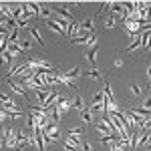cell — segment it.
Here are the masks:
<instances>
[{
  "label": "cell",
  "instance_id": "obj_1",
  "mask_svg": "<svg viewBox=\"0 0 151 151\" xmlns=\"http://www.w3.org/2000/svg\"><path fill=\"white\" fill-rule=\"evenodd\" d=\"M111 10H113L115 16H121V20L125 18V4H123V2H113V4H111Z\"/></svg>",
  "mask_w": 151,
  "mask_h": 151
},
{
  "label": "cell",
  "instance_id": "obj_2",
  "mask_svg": "<svg viewBox=\"0 0 151 151\" xmlns=\"http://www.w3.org/2000/svg\"><path fill=\"white\" fill-rule=\"evenodd\" d=\"M0 99H2V109H8V111H20V109L16 107V103H14L12 99H8L6 95H2Z\"/></svg>",
  "mask_w": 151,
  "mask_h": 151
},
{
  "label": "cell",
  "instance_id": "obj_3",
  "mask_svg": "<svg viewBox=\"0 0 151 151\" xmlns=\"http://www.w3.org/2000/svg\"><path fill=\"white\" fill-rule=\"evenodd\" d=\"M55 12H57L63 20H67V22H70V20H73V14H70V10L63 8V6H55Z\"/></svg>",
  "mask_w": 151,
  "mask_h": 151
},
{
  "label": "cell",
  "instance_id": "obj_4",
  "mask_svg": "<svg viewBox=\"0 0 151 151\" xmlns=\"http://www.w3.org/2000/svg\"><path fill=\"white\" fill-rule=\"evenodd\" d=\"M47 26L52 30V32H58V35H65V36H67V30H65V28H63L57 20H47Z\"/></svg>",
  "mask_w": 151,
  "mask_h": 151
},
{
  "label": "cell",
  "instance_id": "obj_5",
  "mask_svg": "<svg viewBox=\"0 0 151 151\" xmlns=\"http://www.w3.org/2000/svg\"><path fill=\"white\" fill-rule=\"evenodd\" d=\"M6 50L10 52L12 57H18V55H22V47H20L18 42H8V47H6Z\"/></svg>",
  "mask_w": 151,
  "mask_h": 151
},
{
  "label": "cell",
  "instance_id": "obj_6",
  "mask_svg": "<svg viewBox=\"0 0 151 151\" xmlns=\"http://www.w3.org/2000/svg\"><path fill=\"white\" fill-rule=\"evenodd\" d=\"M63 75H65L69 81H75V79H79V77H81V69H79V67H75V69H70V70H63Z\"/></svg>",
  "mask_w": 151,
  "mask_h": 151
},
{
  "label": "cell",
  "instance_id": "obj_7",
  "mask_svg": "<svg viewBox=\"0 0 151 151\" xmlns=\"http://www.w3.org/2000/svg\"><path fill=\"white\" fill-rule=\"evenodd\" d=\"M57 107H58V111H60V115H63V113H67V111H69L73 105H70L67 99H63V97H60V99L57 101Z\"/></svg>",
  "mask_w": 151,
  "mask_h": 151
},
{
  "label": "cell",
  "instance_id": "obj_8",
  "mask_svg": "<svg viewBox=\"0 0 151 151\" xmlns=\"http://www.w3.org/2000/svg\"><path fill=\"white\" fill-rule=\"evenodd\" d=\"M81 119L87 123V125H89V123H93V111H91L89 107H85V109L81 111Z\"/></svg>",
  "mask_w": 151,
  "mask_h": 151
},
{
  "label": "cell",
  "instance_id": "obj_9",
  "mask_svg": "<svg viewBox=\"0 0 151 151\" xmlns=\"http://www.w3.org/2000/svg\"><path fill=\"white\" fill-rule=\"evenodd\" d=\"M10 87H12V91H14V93H18V95H24V97H26V87H24V85H20V83H14V81H10Z\"/></svg>",
  "mask_w": 151,
  "mask_h": 151
},
{
  "label": "cell",
  "instance_id": "obj_10",
  "mask_svg": "<svg viewBox=\"0 0 151 151\" xmlns=\"http://www.w3.org/2000/svg\"><path fill=\"white\" fill-rule=\"evenodd\" d=\"M30 36L35 38V42H38L40 47H45V40H42V36H40V32H38L36 28H30Z\"/></svg>",
  "mask_w": 151,
  "mask_h": 151
},
{
  "label": "cell",
  "instance_id": "obj_11",
  "mask_svg": "<svg viewBox=\"0 0 151 151\" xmlns=\"http://www.w3.org/2000/svg\"><path fill=\"white\" fill-rule=\"evenodd\" d=\"M70 105H73L75 109H79V111H83V109H85V101H83V97H79V95L73 99V103H70Z\"/></svg>",
  "mask_w": 151,
  "mask_h": 151
},
{
  "label": "cell",
  "instance_id": "obj_12",
  "mask_svg": "<svg viewBox=\"0 0 151 151\" xmlns=\"http://www.w3.org/2000/svg\"><path fill=\"white\" fill-rule=\"evenodd\" d=\"M87 60H89L91 65H95V63H97V47H91V50L87 52Z\"/></svg>",
  "mask_w": 151,
  "mask_h": 151
},
{
  "label": "cell",
  "instance_id": "obj_13",
  "mask_svg": "<svg viewBox=\"0 0 151 151\" xmlns=\"http://www.w3.org/2000/svg\"><path fill=\"white\" fill-rule=\"evenodd\" d=\"M139 47H143V38H141V36H137V38H135V40H133V42L127 47V50L131 52V50H135V48H139Z\"/></svg>",
  "mask_w": 151,
  "mask_h": 151
},
{
  "label": "cell",
  "instance_id": "obj_14",
  "mask_svg": "<svg viewBox=\"0 0 151 151\" xmlns=\"http://www.w3.org/2000/svg\"><path fill=\"white\" fill-rule=\"evenodd\" d=\"M70 42L73 45H89V36H75V38H70Z\"/></svg>",
  "mask_w": 151,
  "mask_h": 151
},
{
  "label": "cell",
  "instance_id": "obj_15",
  "mask_svg": "<svg viewBox=\"0 0 151 151\" xmlns=\"http://www.w3.org/2000/svg\"><path fill=\"white\" fill-rule=\"evenodd\" d=\"M87 75H89V77H91L93 81H101V73H99L97 69H91V70H87Z\"/></svg>",
  "mask_w": 151,
  "mask_h": 151
},
{
  "label": "cell",
  "instance_id": "obj_16",
  "mask_svg": "<svg viewBox=\"0 0 151 151\" xmlns=\"http://www.w3.org/2000/svg\"><path fill=\"white\" fill-rule=\"evenodd\" d=\"M40 16H42V18H47V20H50L52 10H48V8H45V6H40Z\"/></svg>",
  "mask_w": 151,
  "mask_h": 151
},
{
  "label": "cell",
  "instance_id": "obj_17",
  "mask_svg": "<svg viewBox=\"0 0 151 151\" xmlns=\"http://www.w3.org/2000/svg\"><path fill=\"white\" fill-rule=\"evenodd\" d=\"M79 135H83V127L69 129V137H79Z\"/></svg>",
  "mask_w": 151,
  "mask_h": 151
},
{
  "label": "cell",
  "instance_id": "obj_18",
  "mask_svg": "<svg viewBox=\"0 0 151 151\" xmlns=\"http://www.w3.org/2000/svg\"><path fill=\"white\" fill-rule=\"evenodd\" d=\"M18 45H20V47H22V50H28V48L32 47V42H30V40H28V38H22V40H20V42H18Z\"/></svg>",
  "mask_w": 151,
  "mask_h": 151
},
{
  "label": "cell",
  "instance_id": "obj_19",
  "mask_svg": "<svg viewBox=\"0 0 151 151\" xmlns=\"http://www.w3.org/2000/svg\"><path fill=\"white\" fill-rule=\"evenodd\" d=\"M115 24H117V20H115V18H113V16L105 20V26H107V28H115Z\"/></svg>",
  "mask_w": 151,
  "mask_h": 151
},
{
  "label": "cell",
  "instance_id": "obj_20",
  "mask_svg": "<svg viewBox=\"0 0 151 151\" xmlns=\"http://www.w3.org/2000/svg\"><path fill=\"white\" fill-rule=\"evenodd\" d=\"M10 52H8V50H2V60H4V65H8V63H10Z\"/></svg>",
  "mask_w": 151,
  "mask_h": 151
},
{
  "label": "cell",
  "instance_id": "obj_21",
  "mask_svg": "<svg viewBox=\"0 0 151 151\" xmlns=\"http://www.w3.org/2000/svg\"><path fill=\"white\" fill-rule=\"evenodd\" d=\"M131 93L135 95V97H137V95H141V87H139V85H131Z\"/></svg>",
  "mask_w": 151,
  "mask_h": 151
},
{
  "label": "cell",
  "instance_id": "obj_22",
  "mask_svg": "<svg viewBox=\"0 0 151 151\" xmlns=\"http://www.w3.org/2000/svg\"><path fill=\"white\" fill-rule=\"evenodd\" d=\"M81 149H83V151H93V147H91V143H83Z\"/></svg>",
  "mask_w": 151,
  "mask_h": 151
},
{
  "label": "cell",
  "instance_id": "obj_23",
  "mask_svg": "<svg viewBox=\"0 0 151 151\" xmlns=\"http://www.w3.org/2000/svg\"><path fill=\"white\" fill-rule=\"evenodd\" d=\"M147 77H149V81H151V67L147 69Z\"/></svg>",
  "mask_w": 151,
  "mask_h": 151
},
{
  "label": "cell",
  "instance_id": "obj_24",
  "mask_svg": "<svg viewBox=\"0 0 151 151\" xmlns=\"http://www.w3.org/2000/svg\"><path fill=\"white\" fill-rule=\"evenodd\" d=\"M149 91H151V87H149Z\"/></svg>",
  "mask_w": 151,
  "mask_h": 151
}]
</instances>
